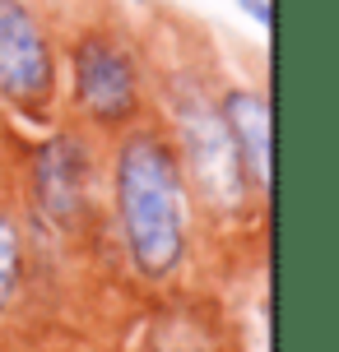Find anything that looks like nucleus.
I'll use <instances>...</instances> for the list:
<instances>
[{
	"instance_id": "7",
	"label": "nucleus",
	"mask_w": 339,
	"mask_h": 352,
	"mask_svg": "<svg viewBox=\"0 0 339 352\" xmlns=\"http://www.w3.org/2000/svg\"><path fill=\"white\" fill-rule=\"evenodd\" d=\"M19 283V232L10 218H0V311L10 306Z\"/></svg>"
},
{
	"instance_id": "4",
	"label": "nucleus",
	"mask_w": 339,
	"mask_h": 352,
	"mask_svg": "<svg viewBox=\"0 0 339 352\" xmlns=\"http://www.w3.org/2000/svg\"><path fill=\"white\" fill-rule=\"evenodd\" d=\"M74 93L98 121H121L135 111V70L121 47L84 42L74 52Z\"/></svg>"
},
{
	"instance_id": "2",
	"label": "nucleus",
	"mask_w": 339,
	"mask_h": 352,
	"mask_svg": "<svg viewBox=\"0 0 339 352\" xmlns=\"http://www.w3.org/2000/svg\"><path fill=\"white\" fill-rule=\"evenodd\" d=\"M177 125L186 140V162H191L196 186L214 204H237L242 199V153H237L223 111H214L200 93H191L177 111Z\"/></svg>"
},
{
	"instance_id": "5",
	"label": "nucleus",
	"mask_w": 339,
	"mask_h": 352,
	"mask_svg": "<svg viewBox=\"0 0 339 352\" xmlns=\"http://www.w3.org/2000/svg\"><path fill=\"white\" fill-rule=\"evenodd\" d=\"M37 195L56 218H65L79 204V195H84V144L52 140L37 153Z\"/></svg>"
},
{
	"instance_id": "8",
	"label": "nucleus",
	"mask_w": 339,
	"mask_h": 352,
	"mask_svg": "<svg viewBox=\"0 0 339 352\" xmlns=\"http://www.w3.org/2000/svg\"><path fill=\"white\" fill-rule=\"evenodd\" d=\"M242 5H247L251 14H256V19H260V23L269 28V5H260V0H242Z\"/></svg>"
},
{
	"instance_id": "1",
	"label": "nucleus",
	"mask_w": 339,
	"mask_h": 352,
	"mask_svg": "<svg viewBox=\"0 0 339 352\" xmlns=\"http://www.w3.org/2000/svg\"><path fill=\"white\" fill-rule=\"evenodd\" d=\"M116 204L130 255L144 274H167L186 250V190L177 158L154 135H135L116 162Z\"/></svg>"
},
{
	"instance_id": "3",
	"label": "nucleus",
	"mask_w": 339,
	"mask_h": 352,
	"mask_svg": "<svg viewBox=\"0 0 339 352\" xmlns=\"http://www.w3.org/2000/svg\"><path fill=\"white\" fill-rule=\"evenodd\" d=\"M0 93L33 107L52 93L47 37L23 0H0Z\"/></svg>"
},
{
	"instance_id": "6",
	"label": "nucleus",
	"mask_w": 339,
	"mask_h": 352,
	"mask_svg": "<svg viewBox=\"0 0 339 352\" xmlns=\"http://www.w3.org/2000/svg\"><path fill=\"white\" fill-rule=\"evenodd\" d=\"M223 121L237 140L242 167H251V176L269 190V102L256 98V93H228Z\"/></svg>"
}]
</instances>
